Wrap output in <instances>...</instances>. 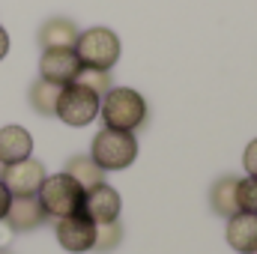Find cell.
<instances>
[{
	"instance_id": "cell-1",
	"label": "cell",
	"mask_w": 257,
	"mask_h": 254,
	"mask_svg": "<svg viewBox=\"0 0 257 254\" xmlns=\"http://www.w3.org/2000/svg\"><path fill=\"white\" fill-rule=\"evenodd\" d=\"M99 114L105 120L108 129H120V132H138V129L147 126V117H150V108H147V99L132 90V87H111L102 102H99Z\"/></svg>"
},
{
	"instance_id": "cell-2",
	"label": "cell",
	"mask_w": 257,
	"mask_h": 254,
	"mask_svg": "<svg viewBox=\"0 0 257 254\" xmlns=\"http://www.w3.org/2000/svg\"><path fill=\"white\" fill-rule=\"evenodd\" d=\"M90 159L105 171H126L128 165H135L138 159V138L135 132H120V129H102L96 132L93 138V147H90Z\"/></svg>"
},
{
	"instance_id": "cell-3",
	"label": "cell",
	"mask_w": 257,
	"mask_h": 254,
	"mask_svg": "<svg viewBox=\"0 0 257 254\" xmlns=\"http://www.w3.org/2000/svg\"><path fill=\"white\" fill-rule=\"evenodd\" d=\"M120 36L111 30V27H90V30H81L78 33V42H75V54L81 66L87 69H114L120 60Z\"/></svg>"
},
{
	"instance_id": "cell-4",
	"label": "cell",
	"mask_w": 257,
	"mask_h": 254,
	"mask_svg": "<svg viewBox=\"0 0 257 254\" xmlns=\"http://www.w3.org/2000/svg\"><path fill=\"white\" fill-rule=\"evenodd\" d=\"M42 209L48 212V218H66L81 212L84 203V189L69 177V174H51L42 180V186L36 191Z\"/></svg>"
},
{
	"instance_id": "cell-5",
	"label": "cell",
	"mask_w": 257,
	"mask_h": 254,
	"mask_svg": "<svg viewBox=\"0 0 257 254\" xmlns=\"http://www.w3.org/2000/svg\"><path fill=\"white\" fill-rule=\"evenodd\" d=\"M99 102H102V99H99L90 87L72 81V84H66L63 90H60V99H57V111H54V114L63 120L66 126L84 129L99 117Z\"/></svg>"
},
{
	"instance_id": "cell-6",
	"label": "cell",
	"mask_w": 257,
	"mask_h": 254,
	"mask_svg": "<svg viewBox=\"0 0 257 254\" xmlns=\"http://www.w3.org/2000/svg\"><path fill=\"white\" fill-rule=\"evenodd\" d=\"M54 236H57V242L63 245V251H69V254L93 251V242H96V221H90L84 212L57 218V221H54Z\"/></svg>"
},
{
	"instance_id": "cell-7",
	"label": "cell",
	"mask_w": 257,
	"mask_h": 254,
	"mask_svg": "<svg viewBox=\"0 0 257 254\" xmlns=\"http://www.w3.org/2000/svg\"><path fill=\"white\" fill-rule=\"evenodd\" d=\"M45 177H48V174H45V165L30 156V159L3 165V180H0V183L9 189L12 197H21V194H36Z\"/></svg>"
},
{
	"instance_id": "cell-8",
	"label": "cell",
	"mask_w": 257,
	"mask_h": 254,
	"mask_svg": "<svg viewBox=\"0 0 257 254\" xmlns=\"http://www.w3.org/2000/svg\"><path fill=\"white\" fill-rule=\"evenodd\" d=\"M81 72V60L75 54V48H45L39 57V78L51 81V84H72Z\"/></svg>"
},
{
	"instance_id": "cell-9",
	"label": "cell",
	"mask_w": 257,
	"mask_h": 254,
	"mask_svg": "<svg viewBox=\"0 0 257 254\" xmlns=\"http://www.w3.org/2000/svg\"><path fill=\"white\" fill-rule=\"evenodd\" d=\"M3 221L9 224V230L15 233H27V230H39L48 221V212L42 209L36 194H21L9 200V209L3 215Z\"/></svg>"
},
{
	"instance_id": "cell-10",
	"label": "cell",
	"mask_w": 257,
	"mask_h": 254,
	"mask_svg": "<svg viewBox=\"0 0 257 254\" xmlns=\"http://www.w3.org/2000/svg\"><path fill=\"white\" fill-rule=\"evenodd\" d=\"M120 209H123V200H120V191L111 189L108 183L96 186V189L84 191V203H81V212L96 221V224H105V221H117L120 218Z\"/></svg>"
},
{
	"instance_id": "cell-11",
	"label": "cell",
	"mask_w": 257,
	"mask_h": 254,
	"mask_svg": "<svg viewBox=\"0 0 257 254\" xmlns=\"http://www.w3.org/2000/svg\"><path fill=\"white\" fill-rule=\"evenodd\" d=\"M224 221H227V230H224L227 245L239 254H254L257 251V215L254 212H236V215H230Z\"/></svg>"
},
{
	"instance_id": "cell-12",
	"label": "cell",
	"mask_w": 257,
	"mask_h": 254,
	"mask_svg": "<svg viewBox=\"0 0 257 254\" xmlns=\"http://www.w3.org/2000/svg\"><path fill=\"white\" fill-rule=\"evenodd\" d=\"M33 156V135L24 126H3L0 129V165H12Z\"/></svg>"
},
{
	"instance_id": "cell-13",
	"label": "cell",
	"mask_w": 257,
	"mask_h": 254,
	"mask_svg": "<svg viewBox=\"0 0 257 254\" xmlns=\"http://www.w3.org/2000/svg\"><path fill=\"white\" fill-rule=\"evenodd\" d=\"M78 24L72 18H63V15H54L48 18L42 27H39V45L42 51L45 48H75L78 42Z\"/></svg>"
},
{
	"instance_id": "cell-14",
	"label": "cell",
	"mask_w": 257,
	"mask_h": 254,
	"mask_svg": "<svg viewBox=\"0 0 257 254\" xmlns=\"http://www.w3.org/2000/svg\"><path fill=\"white\" fill-rule=\"evenodd\" d=\"M236 186H239V177L233 174H224L212 183L209 189V209L218 215V218H230L239 212V203H236Z\"/></svg>"
},
{
	"instance_id": "cell-15",
	"label": "cell",
	"mask_w": 257,
	"mask_h": 254,
	"mask_svg": "<svg viewBox=\"0 0 257 254\" xmlns=\"http://www.w3.org/2000/svg\"><path fill=\"white\" fill-rule=\"evenodd\" d=\"M60 84H51V81H45V78H36L33 84H30V90H27V102H30V108L36 111V114H42V117H54V111H57V99H60Z\"/></svg>"
},
{
	"instance_id": "cell-16",
	"label": "cell",
	"mask_w": 257,
	"mask_h": 254,
	"mask_svg": "<svg viewBox=\"0 0 257 254\" xmlns=\"http://www.w3.org/2000/svg\"><path fill=\"white\" fill-rule=\"evenodd\" d=\"M63 174H69L84 191H90V189H96V186L105 183V171H102L90 156H72V159L66 162Z\"/></svg>"
},
{
	"instance_id": "cell-17",
	"label": "cell",
	"mask_w": 257,
	"mask_h": 254,
	"mask_svg": "<svg viewBox=\"0 0 257 254\" xmlns=\"http://www.w3.org/2000/svg\"><path fill=\"white\" fill-rule=\"evenodd\" d=\"M123 236H126V230H123L120 218H117V221L96 224V242H93V251H99V254L117 251V248L123 245Z\"/></svg>"
},
{
	"instance_id": "cell-18",
	"label": "cell",
	"mask_w": 257,
	"mask_h": 254,
	"mask_svg": "<svg viewBox=\"0 0 257 254\" xmlns=\"http://www.w3.org/2000/svg\"><path fill=\"white\" fill-rule=\"evenodd\" d=\"M78 84H84V87H90L99 99L114 87V81H111V72L108 69H87V66H81V72H78V78H75Z\"/></svg>"
},
{
	"instance_id": "cell-19",
	"label": "cell",
	"mask_w": 257,
	"mask_h": 254,
	"mask_svg": "<svg viewBox=\"0 0 257 254\" xmlns=\"http://www.w3.org/2000/svg\"><path fill=\"white\" fill-rule=\"evenodd\" d=\"M236 203H239V212H254L257 215V177H242L239 180Z\"/></svg>"
},
{
	"instance_id": "cell-20",
	"label": "cell",
	"mask_w": 257,
	"mask_h": 254,
	"mask_svg": "<svg viewBox=\"0 0 257 254\" xmlns=\"http://www.w3.org/2000/svg\"><path fill=\"white\" fill-rule=\"evenodd\" d=\"M242 168H245L248 177H257V138L248 141V147H245V153H242Z\"/></svg>"
},
{
	"instance_id": "cell-21",
	"label": "cell",
	"mask_w": 257,
	"mask_h": 254,
	"mask_svg": "<svg viewBox=\"0 0 257 254\" xmlns=\"http://www.w3.org/2000/svg\"><path fill=\"white\" fill-rule=\"evenodd\" d=\"M9 200H12V194H9V189L0 183V221H3V215H6V209H9Z\"/></svg>"
},
{
	"instance_id": "cell-22",
	"label": "cell",
	"mask_w": 257,
	"mask_h": 254,
	"mask_svg": "<svg viewBox=\"0 0 257 254\" xmlns=\"http://www.w3.org/2000/svg\"><path fill=\"white\" fill-rule=\"evenodd\" d=\"M9 54V33L3 30V24H0V60Z\"/></svg>"
},
{
	"instance_id": "cell-23",
	"label": "cell",
	"mask_w": 257,
	"mask_h": 254,
	"mask_svg": "<svg viewBox=\"0 0 257 254\" xmlns=\"http://www.w3.org/2000/svg\"><path fill=\"white\" fill-rule=\"evenodd\" d=\"M0 254H12V251H6V248H0Z\"/></svg>"
},
{
	"instance_id": "cell-24",
	"label": "cell",
	"mask_w": 257,
	"mask_h": 254,
	"mask_svg": "<svg viewBox=\"0 0 257 254\" xmlns=\"http://www.w3.org/2000/svg\"><path fill=\"white\" fill-rule=\"evenodd\" d=\"M254 254H257V251H254Z\"/></svg>"
}]
</instances>
